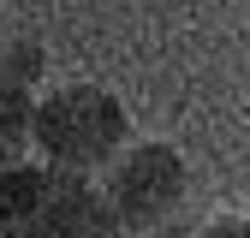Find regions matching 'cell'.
<instances>
[{"mask_svg": "<svg viewBox=\"0 0 250 238\" xmlns=\"http://www.w3.org/2000/svg\"><path fill=\"white\" fill-rule=\"evenodd\" d=\"M125 137V107L107 96L102 83H54L36 96V131L30 149L42 155L48 173H107L119 161Z\"/></svg>", "mask_w": 250, "mask_h": 238, "instance_id": "obj_1", "label": "cell"}, {"mask_svg": "<svg viewBox=\"0 0 250 238\" xmlns=\"http://www.w3.org/2000/svg\"><path fill=\"white\" fill-rule=\"evenodd\" d=\"M185 191H191V173H185V155L167 143H125L119 161L102 173V202L125 238L161 232L179 208Z\"/></svg>", "mask_w": 250, "mask_h": 238, "instance_id": "obj_2", "label": "cell"}, {"mask_svg": "<svg viewBox=\"0 0 250 238\" xmlns=\"http://www.w3.org/2000/svg\"><path fill=\"white\" fill-rule=\"evenodd\" d=\"M30 131H36V96L0 89V167L30 155Z\"/></svg>", "mask_w": 250, "mask_h": 238, "instance_id": "obj_3", "label": "cell"}, {"mask_svg": "<svg viewBox=\"0 0 250 238\" xmlns=\"http://www.w3.org/2000/svg\"><path fill=\"white\" fill-rule=\"evenodd\" d=\"M36 83H42V48L36 42H6L0 48V89H24V96H36Z\"/></svg>", "mask_w": 250, "mask_h": 238, "instance_id": "obj_4", "label": "cell"}, {"mask_svg": "<svg viewBox=\"0 0 250 238\" xmlns=\"http://www.w3.org/2000/svg\"><path fill=\"white\" fill-rule=\"evenodd\" d=\"M113 238H125V232H113Z\"/></svg>", "mask_w": 250, "mask_h": 238, "instance_id": "obj_5", "label": "cell"}]
</instances>
